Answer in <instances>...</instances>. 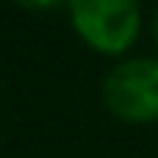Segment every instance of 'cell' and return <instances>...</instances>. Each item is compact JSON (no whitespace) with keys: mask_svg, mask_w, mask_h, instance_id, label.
I'll return each instance as SVG.
<instances>
[{"mask_svg":"<svg viewBox=\"0 0 158 158\" xmlns=\"http://www.w3.org/2000/svg\"><path fill=\"white\" fill-rule=\"evenodd\" d=\"M74 32L97 55H126L142 32L139 0H68Z\"/></svg>","mask_w":158,"mask_h":158,"instance_id":"1","label":"cell"},{"mask_svg":"<svg viewBox=\"0 0 158 158\" xmlns=\"http://www.w3.org/2000/svg\"><path fill=\"white\" fill-rule=\"evenodd\" d=\"M103 103L129 126L158 123V58H119L103 77Z\"/></svg>","mask_w":158,"mask_h":158,"instance_id":"2","label":"cell"},{"mask_svg":"<svg viewBox=\"0 0 158 158\" xmlns=\"http://www.w3.org/2000/svg\"><path fill=\"white\" fill-rule=\"evenodd\" d=\"M13 3L23 6V10H52V6H61L68 0H13Z\"/></svg>","mask_w":158,"mask_h":158,"instance_id":"3","label":"cell"},{"mask_svg":"<svg viewBox=\"0 0 158 158\" xmlns=\"http://www.w3.org/2000/svg\"><path fill=\"white\" fill-rule=\"evenodd\" d=\"M152 39H155V45H158V10H155V16H152Z\"/></svg>","mask_w":158,"mask_h":158,"instance_id":"4","label":"cell"}]
</instances>
